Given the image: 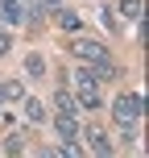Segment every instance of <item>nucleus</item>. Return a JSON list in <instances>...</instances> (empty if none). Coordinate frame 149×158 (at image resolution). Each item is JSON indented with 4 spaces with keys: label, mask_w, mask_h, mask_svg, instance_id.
<instances>
[{
    "label": "nucleus",
    "mask_w": 149,
    "mask_h": 158,
    "mask_svg": "<svg viewBox=\"0 0 149 158\" xmlns=\"http://www.w3.org/2000/svg\"><path fill=\"white\" fill-rule=\"evenodd\" d=\"M71 54L75 58H83V67H91V75L95 79H112L116 75V67L108 63V46H104V42H95V38H75L71 42Z\"/></svg>",
    "instance_id": "nucleus-1"
},
{
    "label": "nucleus",
    "mask_w": 149,
    "mask_h": 158,
    "mask_svg": "<svg viewBox=\"0 0 149 158\" xmlns=\"http://www.w3.org/2000/svg\"><path fill=\"white\" fill-rule=\"evenodd\" d=\"M141 108H145L141 92H120V96H116V104H112V117H116V125L124 129L128 137H133V133H137V125H141Z\"/></svg>",
    "instance_id": "nucleus-2"
},
{
    "label": "nucleus",
    "mask_w": 149,
    "mask_h": 158,
    "mask_svg": "<svg viewBox=\"0 0 149 158\" xmlns=\"http://www.w3.org/2000/svg\"><path fill=\"white\" fill-rule=\"evenodd\" d=\"M75 100L83 108H100V79L87 67H75Z\"/></svg>",
    "instance_id": "nucleus-3"
},
{
    "label": "nucleus",
    "mask_w": 149,
    "mask_h": 158,
    "mask_svg": "<svg viewBox=\"0 0 149 158\" xmlns=\"http://www.w3.org/2000/svg\"><path fill=\"white\" fill-rule=\"evenodd\" d=\"M87 146H91V150L100 154V158H112V137L104 133L100 125H87Z\"/></svg>",
    "instance_id": "nucleus-4"
},
{
    "label": "nucleus",
    "mask_w": 149,
    "mask_h": 158,
    "mask_svg": "<svg viewBox=\"0 0 149 158\" xmlns=\"http://www.w3.org/2000/svg\"><path fill=\"white\" fill-rule=\"evenodd\" d=\"M54 129H58V137H62V142H75L83 125L75 121V112H58V117H54Z\"/></svg>",
    "instance_id": "nucleus-5"
},
{
    "label": "nucleus",
    "mask_w": 149,
    "mask_h": 158,
    "mask_svg": "<svg viewBox=\"0 0 149 158\" xmlns=\"http://www.w3.org/2000/svg\"><path fill=\"white\" fill-rule=\"evenodd\" d=\"M0 21H8V25H21V21H25V8H21V0H0Z\"/></svg>",
    "instance_id": "nucleus-6"
},
{
    "label": "nucleus",
    "mask_w": 149,
    "mask_h": 158,
    "mask_svg": "<svg viewBox=\"0 0 149 158\" xmlns=\"http://www.w3.org/2000/svg\"><path fill=\"white\" fill-rule=\"evenodd\" d=\"M58 29H66V33H79V29H83V17L58 4Z\"/></svg>",
    "instance_id": "nucleus-7"
},
{
    "label": "nucleus",
    "mask_w": 149,
    "mask_h": 158,
    "mask_svg": "<svg viewBox=\"0 0 149 158\" xmlns=\"http://www.w3.org/2000/svg\"><path fill=\"white\" fill-rule=\"evenodd\" d=\"M25 71H29L33 79H41V75H46V58H41V54H29V58H25Z\"/></svg>",
    "instance_id": "nucleus-8"
},
{
    "label": "nucleus",
    "mask_w": 149,
    "mask_h": 158,
    "mask_svg": "<svg viewBox=\"0 0 149 158\" xmlns=\"http://www.w3.org/2000/svg\"><path fill=\"white\" fill-rule=\"evenodd\" d=\"M54 104H58V112H75L79 108V100H75L71 92H54Z\"/></svg>",
    "instance_id": "nucleus-9"
},
{
    "label": "nucleus",
    "mask_w": 149,
    "mask_h": 158,
    "mask_svg": "<svg viewBox=\"0 0 149 158\" xmlns=\"http://www.w3.org/2000/svg\"><path fill=\"white\" fill-rule=\"evenodd\" d=\"M25 117L37 125V121H46V108H41V100H25Z\"/></svg>",
    "instance_id": "nucleus-10"
},
{
    "label": "nucleus",
    "mask_w": 149,
    "mask_h": 158,
    "mask_svg": "<svg viewBox=\"0 0 149 158\" xmlns=\"http://www.w3.org/2000/svg\"><path fill=\"white\" fill-rule=\"evenodd\" d=\"M120 17L137 21V17H141V0H120Z\"/></svg>",
    "instance_id": "nucleus-11"
},
{
    "label": "nucleus",
    "mask_w": 149,
    "mask_h": 158,
    "mask_svg": "<svg viewBox=\"0 0 149 158\" xmlns=\"http://www.w3.org/2000/svg\"><path fill=\"white\" fill-rule=\"evenodd\" d=\"M0 92H4V100H21V96H25V87L17 83V79H8V83H0Z\"/></svg>",
    "instance_id": "nucleus-12"
},
{
    "label": "nucleus",
    "mask_w": 149,
    "mask_h": 158,
    "mask_svg": "<svg viewBox=\"0 0 149 158\" xmlns=\"http://www.w3.org/2000/svg\"><path fill=\"white\" fill-rule=\"evenodd\" d=\"M41 17H46V4H41V0H29V21H33V25H37V21H41Z\"/></svg>",
    "instance_id": "nucleus-13"
},
{
    "label": "nucleus",
    "mask_w": 149,
    "mask_h": 158,
    "mask_svg": "<svg viewBox=\"0 0 149 158\" xmlns=\"http://www.w3.org/2000/svg\"><path fill=\"white\" fill-rule=\"evenodd\" d=\"M21 146H25V142H21L17 133H13V137H4V150H8V154H21Z\"/></svg>",
    "instance_id": "nucleus-14"
},
{
    "label": "nucleus",
    "mask_w": 149,
    "mask_h": 158,
    "mask_svg": "<svg viewBox=\"0 0 149 158\" xmlns=\"http://www.w3.org/2000/svg\"><path fill=\"white\" fill-rule=\"evenodd\" d=\"M8 50H13V38H8V33H4V29H0V58H4V54H8Z\"/></svg>",
    "instance_id": "nucleus-15"
},
{
    "label": "nucleus",
    "mask_w": 149,
    "mask_h": 158,
    "mask_svg": "<svg viewBox=\"0 0 149 158\" xmlns=\"http://www.w3.org/2000/svg\"><path fill=\"white\" fill-rule=\"evenodd\" d=\"M41 4H46V8H58V4H62V0H41Z\"/></svg>",
    "instance_id": "nucleus-16"
},
{
    "label": "nucleus",
    "mask_w": 149,
    "mask_h": 158,
    "mask_svg": "<svg viewBox=\"0 0 149 158\" xmlns=\"http://www.w3.org/2000/svg\"><path fill=\"white\" fill-rule=\"evenodd\" d=\"M0 104H4V92H0Z\"/></svg>",
    "instance_id": "nucleus-17"
}]
</instances>
